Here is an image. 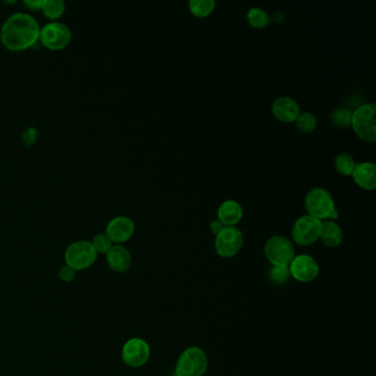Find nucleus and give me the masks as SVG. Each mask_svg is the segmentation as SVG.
<instances>
[{"label": "nucleus", "mask_w": 376, "mask_h": 376, "mask_svg": "<svg viewBox=\"0 0 376 376\" xmlns=\"http://www.w3.org/2000/svg\"><path fill=\"white\" fill-rule=\"evenodd\" d=\"M296 127L301 132V133L310 134L313 133V130L317 128L318 125V120L317 117L309 113V111H305V113H300L299 116L297 117Z\"/></svg>", "instance_id": "23"}, {"label": "nucleus", "mask_w": 376, "mask_h": 376, "mask_svg": "<svg viewBox=\"0 0 376 376\" xmlns=\"http://www.w3.org/2000/svg\"><path fill=\"white\" fill-rule=\"evenodd\" d=\"M214 8L215 1L213 0H191L189 3V9L198 18H207L212 14Z\"/></svg>", "instance_id": "21"}, {"label": "nucleus", "mask_w": 376, "mask_h": 376, "mask_svg": "<svg viewBox=\"0 0 376 376\" xmlns=\"http://www.w3.org/2000/svg\"><path fill=\"white\" fill-rule=\"evenodd\" d=\"M305 207L308 215L318 220H329L336 211V203L331 194L326 189L315 188L306 196Z\"/></svg>", "instance_id": "5"}, {"label": "nucleus", "mask_w": 376, "mask_h": 376, "mask_svg": "<svg viewBox=\"0 0 376 376\" xmlns=\"http://www.w3.org/2000/svg\"><path fill=\"white\" fill-rule=\"evenodd\" d=\"M268 279L275 285H283L290 279V272L285 266H273L268 273Z\"/></svg>", "instance_id": "25"}, {"label": "nucleus", "mask_w": 376, "mask_h": 376, "mask_svg": "<svg viewBox=\"0 0 376 376\" xmlns=\"http://www.w3.org/2000/svg\"><path fill=\"white\" fill-rule=\"evenodd\" d=\"M224 228H226V226H223L222 223L219 220H214L210 223V230H211V232H212L215 236L220 233L221 230Z\"/></svg>", "instance_id": "29"}, {"label": "nucleus", "mask_w": 376, "mask_h": 376, "mask_svg": "<svg viewBox=\"0 0 376 376\" xmlns=\"http://www.w3.org/2000/svg\"><path fill=\"white\" fill-rule=\"evenodd\" d=\"M92 245L97 254L107 255L109 249L114 246V243L111 242L107 233H98L92 240Z\"/></svg>", "instance_id": "24"}, {"label": "nucleus", "mask_w": 376, "mask_h": 376, "mask_svg": "<svg viewBox=\"0 0 376 376\" xmlns=\"http://www.w3.org/2000/svg\"><path fill=\"white\" fill-rule=\"evenodd\" d=\"M243 245V233L236 226H226L215 236V252L223 258L236 256L241 252Z\"/></svg>", "instance_id": "9"}, {"label": "nucleus", "mask_w": 376, "mask_h": 376, "mask_svg": "<svg viewBox=\"0 0 376 376\" xmlns=\"http://www.w3.org/2000/svg\"><path fill=\"white\" fill-rule=\"evenodd\" d=\"M209 368L207 353L199 347H187L175 364V375L203 376Z\"/></svg>", "instance_id": "3"}, {"label": "nucleus", "mask_w": 376, "mask_h": 376, "mask_svg": "<svg viewBox=\"0 0 376 376\" xmlns=\"http://www.w3.org/2000/svg\"><path fill=\"white\" fill-rule=\"evenodd\" d=\"M264 253L272 265L285 267H288L296 256L294 244L283 235L272 236L268 239L264 246Z\"/></svg>", "instance_id": "6"}, {"label": "nucleus", "mask_w": 376, "mask_h": 376, "mask_svg": "<svg viewBox=\"0 0 376 376\" xmlns=\"http://www.w3.org/2000/svg\"><path fill=\"white\" fill-rule=\"evenodd\" d=\"M77 272L70 266L64 265L58 270V279L63 283H71L75 281Z\"/></svg>", "instance_id": "27"}, {"label": "nucleus", "mask_w": 376, "mask_h": 376, "mask_svg": "<svg viewBox=\"0 0 376 376\" xmlns=\"http://www.w3.org/2000/svg\"><path fill=\"white\" fill-rule=\"evenodd\" d=\"M247 22L255 29H265L270 24V17L264 9L254 7V8L249 9V13H247Z\"/></svg>", "instance_id": "19"}, {"label": "nucleus", "mask_w": 376, "mask_h": 376, "mask_svg": "<svg viewBox=\"0 0 376 376\" xmlns=\"http://www.w3.org/2000/svg\"><path fill=\"white\" fill-rule=\"evenodd\" d=\"M351 175L360 188L368 191L375 190L376 166L374 162H366L355 164Z\"/></svg>", "instance_id": "15"}, {"label": "nucleus", "mask_w": 376, "mask_h": 376, "mask_svg": "<svg viewBox=\"0 0 376 376\" xmlns=\"http://www.w3.org/2000/svg\"><path fill=\"white\" fill-rule=\"evenodd\" d=\"M136 226L130 217H116L109 221L105 233L116 245L130 241L135 234Z\"/></svg>", "instance_id": "12"}, {"label": "nucleus", "mask_w": 376, "mask_h": 376, "mask_svg": "<svg viewBox=\"0 0 376 376\" xmlns=\"http://www.w3.org/2000/svg\"><path fill=\"white\" fill-rule=\"evenodd\" d=\"M290 277L300 283H311L320 273V267L313 256L307 254L297 255L289 264Z\"/></svg>", "instance_id": "11"}, {"label": "nucleus", "mask_w": 376, "mask_h": 376, "mask_svg": "<svg viewBox=\"0 0 376 376\" xmlns=\"http://www.w3.org/2000/svg\"><path fill=\"white\" fill-rule=\"evenodd\" d=\"M171 376H178V375H175V374H173V375H171Z\"/></svg>", "instance_id": "30"}, {"label": "nucleus", "mask_w": 376, "mask_h": 376, "mask_svg": "<svg viewBox=\"0 0 376 376\" xmlns=\"http://www.w3.org/2000/svg\"><path fill=\"white\" fill-rule=\"evenodd\" d=\"M109 267L117 274L126 273L132 267V254L123 245H114L107 254Z\"/></svg>", "instance_id": "14"}, {"label": "nucleus", "mask_w": 376, "mask_h": 376, "mask_svg": "<svg viewBox=\"0 0 376 376\" xmlns=\"http://www.w3.org/2000/svg\"><path fill=\"white\" fill-rule=\"evenodd\" d=\"M352 113L347 107H338L330 115V120L332 125L338 128H347L351 126Z\"/></svg>", "instance_id": "22"}, {"label": "nucleus", "mask_w": 376, "mask_h": 376, "mask_svg": "<svg viewBox=\"0 0 376 376\" xmlns=\"http://www.w3.org/2000/svg\"><path fill=\"white\" fill-rule=\"evenodd\" d=\"M376 107L374 103L363 104L352 113L351 126L355 135L366 143L376 141Z\"/></svg>", "instance_id": "2"}, {"label": "nucleus", "mask_w": 376, "mask_h": 376, "mask_svg": "<svg viewBox=\"0 0 376 376\" xmlns=\"http://www.w3.org/2000/svg\"><path fill=\"white\" fill-rule=\"evenodd\" d=\"M150 347L141 338H132L122 349V359L126 366L138 368L145 366L150 358Z\"/></svg>", "instance_id": "10"}, {"label": "nucleus", "mask_w": 376, "mask_h": 376, "mask_svg": "<svg viewBox=\"0 0 376 376\" xmlns=\"http://www.w3.org/2000/svg\"><path fill=\"white\" fill-rule=\"evenodd\" d=\"M72 31L67 24L51 22L40 29L39 41L45 48L51 51H60L68 48L72 41Z\"/></svg>", "instance_id": "7"}, {"label": "nucleus", "mask_w": 376, "mask_h": 376, "mask_svg": "<svg viewBox=\"0 0 376 376\" xmlns=\"http://www.w3.org/2000/svg\"><path fill=\"white\" fill-rule=\"evenodd\" d=\"M24 5L32 11L41 10L42 0H26L24 1Z\"/></svg>", "instance_id": "28"}, {"label": "nucleus", "mask_w": 376, "mask_h": 376, "mask_svg": "<svg viewBox=\"0 0 376 376\" xmlns=\"http://www.w3.org/2000/svg\"><path fill=\"white\" fill-rule=\"evenodd\" d=\"M243 207L234 200L222 202L217 209V220L224 226H236L243 219Z\"/></svg>", "instance_id": "16"}, {"label": "nucleus", "mask_w": 376, "mask_h": 376, "mask_svg": "<svg viewBox=\"0 0 376 376\" xmlns=\"http://www.w3.org/2000/svg\"><path fill=\"white\" fill-rule=\"evenodd\" d=\"M272 111L275 118L283 123H295L297 117L301 113L299 104L289 96L276 98L272 107Z\"/></svg>", "instance_id": "13"}, {"label": "nucleus", "mask_w": 376, "mask_h": 376, "mask_svg": "<svg viewBox=\"0 0 376 376\" xmlns=\"http://www.w3.org/2000/svg\"><path fill=\"white\" fill-rule=\"evenodd\" d=\"M97 256L93 245L88 241H77L70 244L64 253L65 265L73 268L75 272L88 269L93 266Z\"/></svg>", "instance_id": "4"}, {"label": "nucleus", "mask_w": 376, "mask_h": 376, "mask_svg": "<svg viewBox=\"0 0 376 376\" xmlns=\"http://www.w3.org/2000/svg\"><path fill=\"white\" fill-rule=\"evenodd\" d=\"M319 240H321V242L326 246L334 249V247L339 246L343 241V230H342L341 226L334 221H324L322 222Z\"/></svg>", "instance_id": "17"}, {"label": "nucleus", "mask_w": 376, "mask_h": 376, "mask_svg": "<svg viewBox=\"0 0 376 376\" xmlns=\"http://www.w3.org/2000/svg\"><path fill=\"white\" fill-rule=\"evenodd\" d=\"M41 27L31 15L16 13L6 19L0 30L1 45L9 51L20 52L39 42Z\"/></svg>", "instance_id": "1"}, {"label": "nucleus", "mask_w": 376, "mask_h": 376, "mask_svg": "<svg viewBox=\"0 0 376 376\" xmlns=\"http://www.w3.org/2000/svg\"><path fill=\"white\" fill-rule=\"evenodd\" d=\"M322 221L306 214L297 219L292 226V236L299 246H310L320 237Z\"/></svg>", "instance_id": "8"}, {"label": "nucleus", "mask_w": 376, "mask_h": 376, "mask_svg": "<svg viewBox=\"0 0 376 376\" xmlns=\"http://www.w3.org/2000/svg\"><path fill=\"white\" fill-rule=\"evenodd\" d=\"M39 139V132L37 128L29 127L22 133V143L26 147H32Z\"/></svg>", "instance_id": "26"}, {"label": "nucleus", "mask_w": 376, "mask_h": 376, "mask_svg": "<svg viewBox=\"0 0 376 376\" xmlns=\"http://www.w3.org/2000/svg\"><path fill=\"white\" fill-rule=\"evenodd\" d=\"M65 3L62 0H42L41 11L49 20L56 22L65 13Z\"/></svg>", "instance_id": "18"}, {"label": "nucleus", "mask_w": 376, "mask_h": 376, "mask_svg": "<svg viewBox=\"0 0 376 376\" xmlns=\"http://www.w3.org/2000/svg\"><path fill=\"white\" fill-rule=\"evenodd\" d=\"M334 169L339 175L349 177L352 175L353 170L355 167V162L353 157L347 152H340L338 156L334 158Z\"/></svg>", "instance_id": "20"}]
</instances>
